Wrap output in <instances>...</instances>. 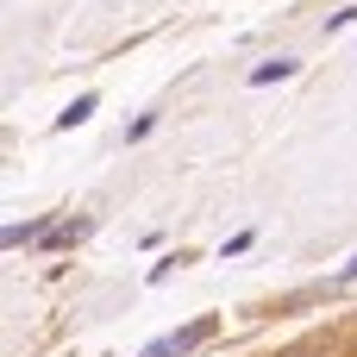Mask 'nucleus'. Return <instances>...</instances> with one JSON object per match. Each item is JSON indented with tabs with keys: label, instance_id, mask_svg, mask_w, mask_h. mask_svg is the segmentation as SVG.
Returning a JSON list of instances; mask_svg holds the SVG:
<instances>
[{
	"label": "nucleus",
	"instance_id": "f257e3e1",
	"mask_svg": "<svg viewBox=\"0 0 357 357\" xmlns=\"http://www.w3.org/2000/svg\"><path fill=\"white\" fill-rule=\"evenodd\" d=\"M213 333V320H195V326H182V333H169V339H157V345H144L138 357H182V351H195L201 339Z\"/></svg>",
	"mask_w": 357,
	"mask_h": 357
},
{
	"label": "nucleus",
	"instance_id": "f03ea898",
	"mask_svg": "<svg viewBox=\"0 0 357 357\" xmlns=\"http://www.w3.org/2000/svg\"><path fill=\"white\" fill-rule=\"evenodd\" d=\"M295 69H301L295 56H276V63H257V69H251V88H270V82H289Z\"/></svg>",
	"mask_w": 357,
	"mask_h": 357
},
{
	"label": "nucleus",
	"instance_id": "7ed1b4c3",
	"mask_svg": "<svg viewBox=\"0 0 357 357\" xmlns=\"http://www.w3.org/2000/svg\"><path fill=\"white\" fill-rule=\"evenodd\" d=\"M88 113H94V94H75V100H69V107L56 113V132H69V126H82Z\"/></svg>",
	"mask_w": 357,
	"mask_h": 357
},
{
	"label": "nucleus",
	"instance_id": "20e7f679",
	"mask_svg": "<svg viewBox=\"0 0 357 357\" xmlns=\"http://www.w3.org/2000/svg\"><path fill=\"white\" fill-rule=\"evenodd\" d=\"M44 232H50L44 220H31V226H6V245L19 251V245H31V238H44Z\"/></svg>",
	"mask_w": 357,
	"mask_h": 357
},
{
	"label": "nucleus",
	"instance_id": "39448f33",
	"mask_svg": "<svg viewBox=\"0 0 357 357\" xmlns=\"http://www.w3.org/2000/svg\"><path fill=\"white\" fill-rule=\"evenodd\" d=\"M339 282H357V257H351V264H345V270H339Z\"/></svg>",
	"mask_w": 357,
	"mask_h": 357
}]
</instances>
